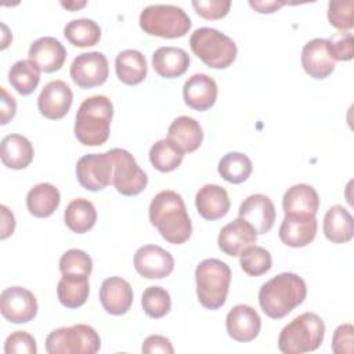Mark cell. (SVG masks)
<instances>
[{
    "label": "cell",
    "instance_id": "19",
    "mask_svg": "<svg viewBox=\"0 0 354 354\" xmlns=\"http://www.w3.org/2000/svg\"><path fill=\"white\" fill-rule=\"evenodd\" d=\"M318 221L315 216L285 214L279 225V239L290 248H304L311 243L317 235Z\"/></svg>",
    "mask_w": 354,
    "mask_h": 354
},
{
    "label": "cell",
    "instance_id": "16",
    "mask_svg": "<svg viewBox=\"0 0 354 354\" xmlns=\"http://www.w3.org/2000/svg\"><path fill=\"white\" fill-rule=\"evenodd\" d=\"M225 328L231 339L248 343L254 340L260 333L261 318L253 307L248 304H236L227 314Z\"/></svg>",
    "mask_w": 354,
    "mask_h": 354
},
{
    "label": "cell",
    "instance_id": "17",
    "mask_svg": "<svg viewBox=\"0 0 354 354\" xmlns=\"http://www.w3.org/2000/svg\"><path fill=\"white\" fill-rule=\"evenodd\" d=\"M257 241L256 230L243 218L238 217L225 224L217 238L220 250L227 256H239L246 248L254 245Z\"/></svg>",
    "mask_w": 354,
    "mask_h": 354
},
{
    "label": "cell",
    "instance_id": "7",
    "mask_svg": "<svg viewBox=\"0 0 354 354\" xmlns=\"http://www.w3.org/2000/svg\"><path fill=\"white\" fill-rule=\"evenodd\" d=\"M138 22L147 35L162 39L183 37L192 25L188 14L173 4H151L145 7L140 14Z\"/></svg>",
    "mask_w": 354,
    "mask_h": 354
},
{
    "label": "cell",
    "instance_id": "1",
    "mask_svg": "<svg viewBox=\"0 0 354 354\" xmlns=\"http://www.w3.org/2000/svg\"><path fill=\"white\" fill-rule=\"evenodd\" d=\"M148 216L162 238L171 245L187 242L192 234V223L184 199L176 191L165 189L158 192L151 201Z\"/></svg>",
    "mask_w": 354,
    "mask_h": 354
},
{
    "label": "cell",
    "instance_id": "36",
    "mask_svg": "<svg viewBox=\"0 0 354 354\" xmlns=\"http://www.w3.org/2000/svg\"><path fill=\"white\" fill-rule=\"evenodd\" d=\"M253 165L248 155L242 152H228L225 153L217 166L218 174L231 184H241L249 178L252 174Z\"/></svg>",
    "mask_w": 354,
    "mask_h": 354
},
{
    "label": "cell",
    "instance_id": "38",
    "mask_svg": "<svg viewBox=\"0 0 354 354\" xmlns=\"http://www.w3.org/2000/svg\"><path fill=\"white\" fill-rule=\"evenodd\" d=\"M144 313L151 318H162L171 308L170 293L162 286H148L141 297Z\"/></svg>",
    "mask_w": 354,
    "mask_h": 354
},
{
    "label": "cell",
    "instance_id": "22",
    "mask_svg": "<svg viewBox=\"0 0 354 354\" xmlns=\"http://www.w3.org/2000/svg\"><path fill=\"white\" fill-rule=\"evenodd\" d=\"M217 83L206 73H195L188 77L183 87L184 102L199 112L210 109L217 100Z\"/></svg>",
    "mask_w": 354,
    "mask_h": 354
},
{
    "label": "cell",
    "instance_id": "24",
    "mask_svg": "<svg viewBox=\"0 0 354 354\" xmlns=\"http://www.w3.org/2000/svg\"><path fill=\"white\" fill-rule=\"evenodd\" d=\"M282 207L285 214L315 216L319 209L318 192L308 184H295L283 194Z\"/></svg>",
    "mask_w": 354,
    "mask_h": 354
},
{
    "label": "cell",
    "instance_id": "25",
    "mask_svg": "<svg viewBox=\"0 0 354 354\" xmlns=\"http://www.w3.org/2000/svg\"><path fill=\"white\" fill-rule=\"evenodd\" d=\"M188 66L189 55L180 47H159L152 54V68L160 77H180L188 71Z\"/></svg>",
    "mask_w": 354,
    "mask_h": 354
},
{
    "label": "cell",
    "instance_id": "15",
    "mask_svg": "<svg viewBox=\"0 0 354 354\" xmlns=\"http://www.w3.org/2000/svg\"><path fill=\"white\" fill-rule=\"evenodd\" d=\"M301 66L310 77L321 80L335 71V59L332 57L328 39H313L307 41L301 50Z\"/></svg>",
    "mask_w": 354,
    "mask_h": 354
},
{
    "label": "cell",
    "instance_id": "39",
    "mask_svg": "<svg viewBox=\"0 0 354 354\" xmlns=\"http://www.w3.org/2000/svg\"><path fill=\"white\" fill-rule=\"evenodd\" d=\"M353 0H332L328 4L329 24L339 32H350L354 26Z\"/></svg>",
    "mask_w": 354,
    "mask_h": 354
},
{
    "label": "cell",
    "instance_id": "40",
    "mask_svg": "<svg viewBox=\"0 0 354 354\" xmlns=\"http://www.w3.org/2000/svg\"><path fill=\"white\" fill-rule=\"evenodd\" d=\"M61 274H82L90 277L93 271L91 257L80 249H69L59 259Z\"/></svg>",
    "mask_w": 354,
    "mask_h": 354
},
{
    "label": "cell",
    "instance_id": "43",
    "mask_svg": "<svg viewBox=\"0 0 354 354\" xmlns=\"http://www.w3.org/2000/svg\"><path fill=\"white\" fill-rule=\"evenodd\" d=\"M192 7L205 19H221L231 8L230 0H194Z\"/></svg>",
    "mask_w": 354,
    "mask_h": 354
},
{
    "label": "cell",
    "instance_id": "3",
    "mask_svg": "<svg viewBox=\"0 0 354 354\" xmlns=\"http://www.w3.org/2000/svg\"><path fill=\"white\" fill-rule=\"evenodd\" d=\"M113 116L112 101L106 95H91L86 98L75 116V137L86 147L105 144L111 133Z\"/></svg>",
    "mask_w": 354,
    "mask_h": 354
},
{
    "label": "cell",
    "instance_id": "49",
    "mask_svg": "<svg viewBox=\"0 0 354 354\" xmlns=\"http://www.w3.org/2000/svg\"><path fill=\"white\" fill-rule=\"evenodd\" d=\"M61 6L66 10H71V11H76L82 7L86 6V1H61Z\"/></svg>",
    "mask_w": 354,
    "mask_h": 354
},
{
    "label": "cell",
    "instance_id": "31",
    "mask_svg": "<svg viewBox=\"0 0 354 354\" xmlns=\"http://www.w3.org/2000/svg\"><path fill=\"white\" fill-rule=\"evenodd\" d=\"M61 195L55 185L50 183L36 184L26 195V207L37 218L50 217L59 206Z\"/></svg>",
    "mask_w": 354,
    "mask_h": 354
},
{
    "label": "cell",
    "instance_id": "35",
    "mask_svg": "<svg viewBox=\"0 0 354 354\" xmlns=\"http://www.w3.org/2000/svg\"><path fill=\"white\" fill-rule=\"evenodd\" d=\"M64 36L75 47L95 46L101 39L100 25L88 18L72 19L64 28Z\"/></svg>",
    "mask_w": 354,
    "mask_h": 354
},
{
    "label": "cell",
    "instance_id": "9",
    "mask_svg": "<svg viewBox=\"0 0 354 354\" xmlns=\"http://www.w3.org/2000/svg\"><path fill=\"white\" fill-rule=\"evenodd\" d=\"M113 159L112 184L116 191L124 196H134L141 194L147 184V173L138 166L134 156L122 148L109 149Z\"/></svg>",
    "mask_w": 354,
    "mask_h": 354
},
{
    "label": "cell",
    "instance_id": "10",
    "mask_svg": "<svg viewBox=\"0 0 354 354\" xmlns=\"http://www.w3.org/2000/svg\"><path fill=\"white\" fill-rule=\"evenodd\" d=\"M113 159L111 151L104 153H87L76 163L79 184L87 191H101L112 184Z\"/></svg>",
    "mask_w": 354,
    "mask_h": 354
},
{
    "label": "cell",
    "instance_id": "13",
    "mask_svg": "<svg viewBox=\"0 0 354 354\" xmlns=\"http://www.w3.org/2000/svg\"><path fill=\"white\" fill-rule=\"evenodd\" d=\"M136 271L147 279H162L174 270V259L166 249L158 245H144L134 254Z\"/></svg>",
    "mask_w": 354,
    "mask_h": 354
},
{
    "label": "cell",
    "instance_id": "12",
    "mask_svg": "<svg viewBox=\"0 0 354 354\" xmlns=\"http://www.w3.org/2000/svg\"><path fill=\"white\" fill-rule=\"evenodd\" d=\"M0 311L12 324H26L37 314V300L29 289L10 286L0 295Z\"/></svg>",
    "mask_w": 354,
    "mask_h": 354
},
{
    "label": "cell",
    "instance_id": "47",
    "mask_svg": "<svg viewBox=\"0 0 354 354\" xmlns=\"http://www.w3.org/2000/svg\"><path fill=\"white\" fill-rule=\"evenodd\" d=\"M0 210H1V232H0V238L1 239H7L10 235H12V232L15 230V217H14L12 212H10L6 205H1Z\"/></svg>",
    "mask_w": 354,
    "mask_h": 354
},
{
    "label": "cell",
    "instance_id": "26",
    "mask_svg": "<svg viewBox=\"0 0 354 354\" xmlns=\"http://www.w3.org/2000/svg\"><path fill=\"white\" fill-rule=\"evenodd\" d=\"M35 156L32 142L22 134H8L1 140L0 158L6 167L22 170L28 167Z\"/></svg>",
    "mask_w": 354,
    "mask_h": 354
},
{
    "label": "cell",
    "instance_id": "30",
    "mask_svg": "<svg viewBox=\"0 0 354 354\" xmlns=\"http://www.w3.org/2000/svg\"><path fill=\"white\" fill-rule=\"evenodd\" d=\"M90 293L88 277L82 274H62L57 285V296L59 303L66 308L82 307Z\"/></svg>",
    "mask_w": 354,
    "mask_h": 354
},
{
    "label": "cell",
    "instance_id": "41",
    "mask_svg": "<svg viewBox=\"0 0 354 354\" xmlns=\"http://www.w3.org/2000/svg\"><path fill=\"white\" fill-rule=\"evenodd\" d=\"M4 353L6 354H36L37 353L36 339L25 330H15L11 335H8L6 339Z\"/></svg>",
    "mask_w": 354,
    "mask_h": 354
},
{
    "label": "cell",
    "instance_id": "6",
    "mask_svg": "<svg viewBox=\"0 0 354 354\" xmlns=\"http://www.w3.org/2000/svg\"><path fill=\"white\" fill-rule=\"evenodd\" d=\"M192 53L209 68L225 69L236 58L235 41L213 28H198L189 37Z\"/></svg>",
    "mask_w": 354,
    "mask_h": 354
},
{
    "label": "cell",
    "instance_id": "5",
    "mask_svg": "<svg viewBox=\"0 0 354 354\" xmlns=\"http://www.w3.org/2000/svg\"><path fill=\"white\" fill-rule=\"evenodd\" d=\"M196 296L202 307L218 310L225 304L230 283L231 268L218 259H205L195 268Z\"/></svg>",
    "mask_w": 354,
    "mask_h": 354
},
{
    "label": "cell",
    "instance_id": "23",
    "mask_svg": "<svg viewBox=\"0 0 354 354\" xmlns=\"http://www.w3.org/2000/svg\"><path fill=\"white\" fill-rule=\"evenodd\" d=\"M195 206L205 220L214 221L228 213L231 202L225 188L217 184H206L196 192Z\"/></svg>",
    "mask_w": 354,
    "mask_h": 354
},
{
    "label": "cell",
    "instance_id": "46",
    "mask_svg": "<svg viewBox=\"0 0 354 354\" xmlns=\"http://www.w3.org/2000/svg\"><path fill=\"white\" fill-rule=\"evenodd\" d=\"M1 98H0V124H7L17 112V102L11 94L6 90V87H0Z\"/></svg>",
    "mask_w": 354,
    "mask_h": 354
},
{
    "label": "cell",
    "instance_id": "32",
    "mask_svg": "<svg viewBox=\"0 0 354 354\" xmlns=\"http://www.w3.org/2000/svg\"><path fill=\"white\" fill-rule=\"evenodd\" d=\"M65 225L75 234L90 231L97 221V210L93 202L86 198L71 201L64 212Z\"/></svg>",
    "mask_w": 354,
    "mask_h": 354
},
{
    "label": "cell",
    "instance_id": "21",
    "mask_svg": "<svg viewBox=\"0 0 354 354\" xmlns=\"http://www.w3.org/2000/svg\"><path fill=\"white\" fill-rule=\"evenodd\" d=\"M133 288L120 277L104 279L100 288V301L102 308L111 315L126 314L133 304Z\"/></svg>",
    "mask_w": 354,
    "mask_h": 354
},
{
    "label": "cell",
    "instance_id": "42",
    "mask_svg": "<svg viewBox=\"0 0 354 354\" xmlns=\"http://www.w3.org/2000/svg\"><path fill=\"white\" fill-rule=\"evenodd\" d=\"M335 61H350L354 57V39L350 32H337L328 39Z\"/></svg>",
    "mask_w": 354,
    "mask_h": 354
},
{
    "label": "cell",
    "instance_id": "4",
    "mask_svg": "<svg viewBox=\"0 0 354 354\" xmlns=\"http://www.w3.org/2000/svg\"><path fill=\"white\" fill-rule=\"evenodd\" d=\"M325 336V324L315 313H303L285 325L278 336V348L283 354H303L317 350Z\"/></svg>",
    "mask_w": 354,
    "mask_h": 354
},
{
    "label": "cell",
    "instance_id": "37",
    "mask_svg": "<svg viewBox=\"0 0 354 354\" xmlns=\"http://www.w3.org/2000/svg\"><path fill=\"white\" fill-rule=\"evenodd\" d=\"M239 264L245 274L250 277H260L270 271L272 266V257L267 249L252 245L239 254Z\"/></svg>",
    "mask_w": 354,
    "mask_h": 354
},
{
    "label": "cell",
    "instance_id": "45",
    "mask_svg": "<svg viewBox=\"0 0 354 354\" xmlns=\"http://www.w3.org/2000/svg\"><path fill=\"white\" fill-rule=\"evenodd\" d=\"M141 351L145 354H153V353L173 354L174 348L167 337H165L162 335H151L144 340Z\"/></svg>",
    "mask_w": 354,
    "mask_h": 354
},
{
    "label": "cell",
    "instance_id": "18",
    "mask_svg": "<svg viewBox=\"0 0 354 354\" xmlns=\"http://www.w3.org/2000/svg\"><path fill=\"white\" fill-rule=\"evenodd\" d=\"M238 214L248 221L257 234H267L275 221V206L272 201L263 194L249 195L239 206Z\"/></svg>",
    "mask_w": 354,
    "mask_h": 354
},
{
    "label": "cell",
    "instance_id": "48",
    "mask_svg": "<svg viewBox=\"0 0 354 354\" xmlns=\"http://www.w3.org/2000/svg\"><path fill=\"white\" fill-rule=\"evenodd\" d=\"M286 3L285 1H279V0H250L249 1V6L260 12V14H271V12H275L278 11L282 6H285Z\"/></svg>",
    "mask_w": 354,
    "mask_h": 354
},
{
    "label": "cell",
    "instance_id": "44",
    "mask_svg": "<svg viewBox=\"0 0 354 354\" xmlns=\"http://www.w3.org/2000/svg\"><path fill=\"white\" fill-rule=\"evenodd\" d=\"M332 351L335 354L354 353V326L351 324L339 325L332 336Z\"/></svg>",
    "mask_w": 354,
    "mask_h": 354
},
{
    "label": "cell",
    "instance_id": "14",
    "mask_svg": "<svg viewBox=\"0 0 354 354\" xmlns=\"http://www.w3.org/2000/svg\"><path fill=\"white\" fill-rule=\"evenodd\" d=\"M73 93L64 80L48 82L39 94V112L51 120L62 119L71 109Z\"/></svg>",
    "mask_w": 354,
    "mask_h": 354
},
{
    "label": "cell",
    "instance_id": "33",
    "mask_svg": "<svg viewBox=\"0 0 354 354\" xmlns=\"http://www.w3.org/2000/svg\"><path fill=\"white\" fill-rule=\"evenodd\" d=\"M40 72L39 66L29 58L19 59L10 68L8 82L17 93L21 95H29L36 90L40 82Z\"/></svg>",
    "mask_w": 354,
    "mask_h": 354
},
{
    "label": "cell",
    "instance_id": "2",
    "mask_svg": "<svg viewBox=\"0 0 354 354\" xmlns=\"http://www.w3.org/2000/svg\"><path fill=\"white\" fill-rule=\"evenodd\" d=\"M306 296L307 285L301 277L295 272H281L261 285L259 304L267 317L281 319L300 306Z\"/></svg>",
    "mask_w": 354,
    "mask_h": 354
},
{
    "label": "cell",
    "instance_id": "29",
    "mask_svg": "<svg viewBox=\"0 0 354 354\" xmlns=\"http://www.w3.org/2000/svg\"><path fill=\"white\" fill-rule=\"evenodd\" d=\"M115 72L122 83L127 86L140 84L147 77V59L138 50H123L116 55Z\"/></svg>",
    "mask_w": 354,
    "mask_h": 354
},
{
    "label": "cell",
    "instance_id": "11",
    "mask_svg": "<svg viewBox=\"0 0 354 354\" xmlns=\"http://www.w3.org/2000/svg\"><path fill=\"white\" fill-rule=\"evenodd\" d=\"M69 75L80 88H93L106 82L109 66L106 57L100 51L79 54L71 64Z\"/></svg>",
    "mask_w": 354,
    "mask_h": 354
},
{
    "label": "cell",
    "instance_id": "27",
    "mask_svg": "<svg viewBox=\"0 0 354 354\" xmlns=\"http://www.w3.org/2000/svg\"><path fill=\"white\" fill-rule=\"evenodd\" d=\"M167 138L173 141L184 153L185 152H195L202 141H203V131L194 118L191 116H178L176 118L169 129H167Z\"/></svg>",
    "mask_w": 354,
    "mask_h": 354
},
{
    "label": "cell",
    "instance_id": "20",
    "mask_svg": "<svg viewBox=\"0 0 354 354\" xmlns=\"http://www.w3.org/2000/svg\"><path fill=\"white\" fill-rule=\"evenodd\" d=\"M28 57L39 66L41 72L53 73L64 66L66 59V48L58 39L44 36L39 37L30 44Z\"/></svg>",
    "mask_w": 354,
    "mask_h": 354
},
{
    "label": "cell",
    "instance_id": "28",
    "mask_svg": "<svg viewBox=\"0 0 354 354\" xmlns=\"http://www.w3.org/2000/svg\"><path fill=\"white\" fill-rule=\"evenodd\" d=\"M322 231L333 243H346L354 236V218L342 205H333L324 216Z\"/></svg>",
    "mask_w": 354,
    "mask_h": 354
},
{
    "label": "cell",
    "instance_id": "34",
    "mask_svg": "<svg viewBox=\"0 0 354 354\" xmlns=\"http://www.w3.org/2000/svg\"><path fill=\"white\" fill-rule=\"evenodd\" d=\"M184 159V152L167 137L152 144L149 149V162L151 165L162 171L169 173L176 170Z\"/></svg>",
    "mask_w": 354,
    "mask_h": 354
},
{
    "label": "cell",
    "instance_id": "8",
    "mask_svg": "<svg viewBox=\"0 0 354 354\" xmlns=\"http://www.w3.org/2000/svg\"><path fill=\"white\" fill-rule=\"evenodd\" d=\"M100 347V335L86 324L54 329L46 337V351L48 354H95Z\"/></svg>",
    "mask_w": 354,
    "mask_h": 354
}]
</instances>
